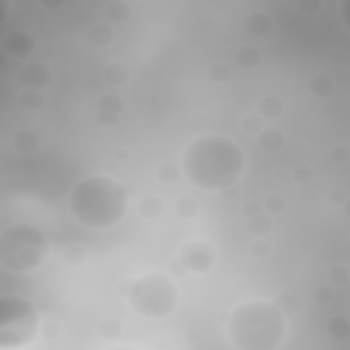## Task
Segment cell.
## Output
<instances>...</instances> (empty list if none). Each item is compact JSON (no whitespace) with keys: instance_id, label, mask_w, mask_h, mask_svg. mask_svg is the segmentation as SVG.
Segmentation results:
<instances>
[{"instance_id":"6da1fadb","label":"cell","mask_w":350,"mask_h":350,"mask_svg":"<svg viewBox=\"0 0 350 350\" xmlns=\"http://www.w3.org/2000/svg\"><path fill=\"white\" fill-rule=\"evenodd\" d=\"M243 150L224 134H202L191 139L180 156V172L202 191H224L243 178Z\"/></svg>"},{"instance_id":"7a4b0ae2","label":"cell","mask_w":350,"mask_h":350,"mask_svg":"<svg viewBox=\"0 0 350 350\" xmlns=\"http://www.w3.org/2000/svg\"><path fill=\"white\" fill-rule=\"evenodd\" d=\"M68 211L85 227H115L129 211V189L112 175H85L68 191Z\"/></svg>"},{"instance_id":"3957f363","label":"cell","mask_w":350,"mask_h":350,"mask_svg":"<svg viewBox=\"0 0 350 350\" xmlns=\"http://www.w3.org/2000/svg\"><path fill=\"white\" fill-rule=\"evenodd\" d=\"M284 334L287 317L273 301H243L227 317V336L238 350H276Z\"/></svg>"},{"instance_id":"277c9868","label":"cell","mask_w":350,"mask_h":350,"mask_svg":"<svg viewBox=\"0 0 350 350\" xmlns=\"http://www.w3.org/2000/svg\"><path fill=\"white\" fill-rule=\"evenodd\" d=\"M49 241L36 224H11L0 232V265L14 273H30L44 265Z\"/></svg>"},{"instance_id":"5b68a950","label":"cell","mask_w":350,"mask_h":350,"mask_svg":"<svg viewBox=\"0 0 350 350\" xmlns=\"http://www.w3.org/2000/svg\"><path fill=\"white\" fill-rule=\"evenodd\" d=\"M126 298H129V304L137 314L159 320V317H167V314L175 312L178 287L172 284L170 276H164L159 271H148V273H139L129 282Z\"/></svg>"},{"instance_id":"8992f818","label":"cell","mask_w":350,"mask_h":350,"mask_svg":"<svg viewBox=\"0 0 350 350\" xmlns=\"http://www.w3.org/2000/svg\"><path fill=\"white\" fill-rule=\"evenodd\" d=\"M38 331V312L22 295H0V347H25Z\"/></svg>"},{"instance_id":"52a82bcc","label":"cell","mask_w":350,"mask_h":350,"mask_svg":"<svg viewBox=\"0 0 350 350\" xmlns=\"http://www.w3.org/2000/svg\"><path fill=\"white\" fill-rule=\"evenodd\" d=\"M178 262L191 273H205L216 262V249L208 241H186L178 252Z\"/></svg>"},{"instance_id":"ba28073f","label":"cell","mask_w":350,"mask_h":350,"mask_svg":"<svg viewBox=\"0 0 350 350\" xmlns=\"http://www.w3.org/2000/svg\"><path fill=\"white\" fill-rule=\"evenodd\" d=\"M33 49H36V38H33L30 33H25V30H14V33H8V36L3 38V52H5L8 57L25 60V57H30Z\"/></svg>"},{"instance_id":"9c48e42d","label":"cell","mask_w":350,"mask_h":350,"mask_svg":"<svg viewBox=\"0 0 350 350\" xmlns=\"http://www.w3.org/2000/svg\"><path fill=\"white\" fill-rule=\"evenodd\" d=\"M19 85L22 88H27V90H44L49 82H52V71H49V66H44V63H27V66H22V71H19Z\"/></svg>"},{"instance_id":"30bf717a","label":"cell","mask_w":350,"mask_h":350,"mask_svg":"<svg viewBox=\"0 0 350 350\" xmlns=\"http://www.w3.org/2000/svg\"><path fill=\"white\" fill-rule=\"evenodd\" d=\"M120 98L115 96V93H109V96H104L101 101H98V123H115V118L120 115Z\"/></svg>"},{"instance_id":"8fae6325","label":"cell","mask_w":350,"mask_h":350,"mask_svg":"<svg viewBox=\"0 0 350 350\" xmlns=\"http://www.w3.org/2000/svg\"><path fill=\"white\" fill-rule=\"evenodd\" d=\"M257 142H260L265 150H276V148L284 145V137H282V131H276V129H260Z\"/></svg>"},{"instance_id":"7c38bea8","label":"cell","mask_w":350,"mask_h":350,"mask_svg":"<svg viewBox=\"0 0 350 350\" xmlns=\"http://www.w3.org/2000/svg\"><path fill=\"white\" fill-rule=\"evenodd\" d=\"M246 30H249L252 36L268 33V30H271V16H268V14H252V16L246 19Z\"/></svg>"},{"instance_id":"4fadbf2b","label":"cell","mask_w":350,"mask_h":350,"mask_svg":"<svg viewBox=\"0 0 350 350\" xmlns=\"http://www.w3.org/2000/svg\"><path fill=\"white\" fill-rule=\"evenodd\" d=\"M260 60H262V52H260L257 46H243V49H238V63H241V66L254 68Z\"/></svg>"},{"instance_id":"5bb4252c","label":"cell","mask_w":350,"mask_h":350,"mask_svg":"<svg viewBox=\"0 0 350 350\" xmlns=\"http://www.w3.org/2000/svg\"><path fill=\"white\" fill-rule=\"evenodd\" d=\"M88 38H90V44L104 46V44H109V41H112V30H109L107 25H96V27H90V30H88Z\"/></svg>"},{"instance_id":"9a60e30c","label":"cell","mask_w":350,"mask_h":350,"mask_svg":"<svg viewBox=\"0 0 350 350\" xmlns=\"http://www.w3.org/2000/svg\"><path fill=\"white\" fill-rule=\"evenodd\" d=\"M104 77L109 79V85H120V82L129 79V68H126L123 63H109L107 71H104Z\"/></svg>"},{"instance_id":"2e32d148","label":"cell","mask_w":350,"mask_h":350,"mask_svg":"<svg viewBox=\"0 0 350 350\" xmlns=\"http://www.w3.org/2000/svg\"><path fill=\"white\" fill-rule=\"evenodd\" d=\"M282 109H284V104H282L279 96H265V98L260 101V115H271V118H276Z\"/></svg>"},{"instance_id":"e0dca14e","label":"cell","mask_w":350,"mask_h":350,"mask_svg":"<svg viewBox=\"0 0 350 350\" xmlns=\"http://www.w3.org/2000/svg\"><path fill=\"white\" fill-rule=\"evenodd\" d=\"M36 145H38V139H36V134H33V131H19V134L14 137V148H16V150H22V153L33 150Z\"/></svg>"},{"instance_id":"ac0fdd59","label":"cell","mask_w":350,"mask_h":350,"mask_svg":"<svg viewBox=\"0 0 350 350\" xmlns=\"http://www.w3.org/2000/svg\"><path fill=\"white\" fill-rule=\"evenodd\" d=\"M309 90H312L314 96H328V93L334 90V82H331L328 77H312V82H309Z\"/></svg>"},{"instance_id":"d6986e66","label":"cell","mask_w":350,"mask_h":350,"mask_svg":"<svg viewBox=\"0 0 350 350\" xmlns=\"http://www.w3.org/2000/svg\"><path fill=\"white\" fill-rule=\"evenodd\" d=\"M19 101L27 104V107H38V104H44V90H27V88H22Z\"/></svg>"},{"instance_id":"ffe728a7","label":"cell","mask_w":350,"mask_h":350,"mask_svg":"<svg viewBox=\"0 0 350 350\" xmlns=\"http://www.w3.org/2000/svg\"><path fill=\"white\" fill-rule=\"evenodd\" d=\"M331 334L334 336H347V317H334L331 320Z\"/></svg>"},{"instance_id":"44dd1931","label":"cell","mask_w":350,"mask_h":350,"mask_svg":"<svg viewBox=\"0 0 350 350\" xmlns=\"http://www.w3.org/2000/svg\"><path fill=\"white\" fill-rule=\"evenodd\" d=\"M8 11H11V0H0V25L8 19Z\"/></svg>"},{"instance_id":"7402d4cb","label":"cell","mask_w":350,"mask_h":350,"mask_svg":"<svg viewBox=\"0 0 350 350\" xmlns=\"http://www.w3.org/2000/svg\"><path fill=\"white\" fill-rule=\"evenodd\" d=\"M178 211H180V213L186 216V213H194V211H197V205H189V202H180V208H178Z\"/></svg>"},{"instance_id":"603a6c76","label":"cell","mask_w":350,"mask_h":350,"mask_svg":"<svg viewBox=\"0 0 350 350\" xmlns=\"http://www.w3.org/2000/svg\"><path fill=\"white\" fill-rule=\"evenodd\" d=\"M298 5H301V11H306V8H317V0H301Z\"/></svg>"},{"instance_id":"cb8c5ba5","label":"cell","mask_w":350,"mask_h":350,"mask_svg":"<svg viewBox=\"0 0 350 350\" xmlns=\"http://www.w3.org/2000/svg\"><path fill=\"white\" fill-rule=\"evenodd\" d=\"M41 3H44L46 8H60V5H63V0H41Z\"/></svg>"}]
</instances>
